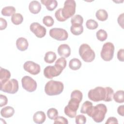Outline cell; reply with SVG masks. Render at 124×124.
Masks as SVG:
<instances>
[{"label":"cell","instance_id":"cell-16","mask_svg":"<svg viewBox=\"0 0 124 124\" xmlns=\"http://www.w3.org/2000/svg\"><path fill=\"white\" fill-rule=\"evenodd\" d=\"M11 77L10 71L2 67L0 68V85H2L9 80Z\"/></svg>","mask_w":124,"mask_h":124},{"label":"cell","instance_id":"cell-43","mask_svg":"<svg viewBox=\"0 0 124 124\" xmlns=\"http://www.w3.org/2000/svg\"><path fill=\"white\" fill-rule=\"evenodd\" d=\"M124 13L120 15L117 19V21L119 25L123 29H124Z\"/></svg>","mask_w":124,"mask_h":124},{"label":"cell","instance_id":"cell-32","mask_svg":"<svg viewBox=\"0 0 124 124\" xmlns=\"http://www.w3.org/2000/svg\"><path fill=\"white\" fill-rule=\"evenodd\" d=\"M86 27L89 30H95L98 26V23L93 19H90L88 20L86 23Z\"/></svg>","mask_w":124,"mask_h":124},{"label":"cell","instance_id":"cell-27","mask_svg":"<svg viewBox=\"0 0 124 124\" xmlns=\"http://www.w3.org/2000/svg\"><path fill=\"white\" fill-rule=\"evenodd\" d=\"M12 22L16 25L21 24L23 21V17L21 14L15 13L11 17Z\"/></svg>","mask_w":124,"mask_h":124},{"label":"cell","instance_id":"cell-13","mask_svg":"<svg viewBox=\"0 0 124 124\" xmlns=\"http://www.w3.org/2000/svg\"><path fill=\"white\" fill-rule=\"evenodd\" d=\"M24 69L33 75H36L38 74L41 71L40 66L32 62V61H27L23 64Z\"/></svg>","mask_w":124,"mask_h":124},{"label":"cell","instance_id":"cell-36","mask_svg":"<svg viewBox=\"0 0 124 124\" xmlns=\"http://www.w3.org/2000/svg\"><path fill=\"white\" fill-rule=\"evenodd\" d=\"M83 95L82 93L78 90H76L73 91L71 94V97H73L78 99L80 102H81L82 100Z\"/></svg>","mask_w":124,"mask_h":124},{"label":"cell","instance_id":"cell-25","mask_svg":"<svg viewBox=\"0 0 124 124\" xmlns=\"http://www.w3.org/2000/svg\"><path fill=\"white\" fill-rule=\"evenodd\" d=\"M93 107V104L92 102L86 101L84 102L81 108L80 112L83 114H87V115L90 112V110H91Z\"/></svg>","mask_w":124,"mask_h":124},{"label":"cell","instance_id":"cell-2","mask_svg":"<svg viewBox=\"0 0 124 124\" xmlns=\"http://www.w3.org/2000/svg\"><path fill=\"white\" fill-rule=\"evenodd\" d=\"M63 84L62 82L51 80L46 83L45 92L48 95H56L61 94L63 92Z\"/></svg>","mask_w":124,"mask_h":124},{"label":"cell","instance_id":"cell-17","mask_svg":"<svg viewBox=\"0 0 124 124\" xmlns=\"http://www.w3.org/2000/svg\"><path fill=\"white\" fill-rule=\"evenodd\" d=\"M29 9L31 13L33 14H37L41 11V5L38 1L32 0L29 4Z\"/></svg>","mask_w":124,"mask_h":124},{"label":"cell","instance_id":"cell-19","mask_svg":"<svg viewBox=\"0 0 124 124\" xmlns=\"http://www.w3.org/2000/svg\"><path fill=\"white\" fill-rule=\"evenodd\" d=\"M15 113L14 108L11 106H7L2 108L0 110V115L2 117L6 118L13 116Z\"/></svg>","mask_w":124,"mask_h":124},{"label":"cell","instance_id":"cell-30","mask_svg":"<svg viewBox=\"0 0 124 124\" xmlns=\"http://www.w3.org/2000/svg\"><path fill=\"white\" fill-rule=\"evenodd\" d=\"M70 31L72 34L75 35H79L81 34L83 31V27L81 26H73L71 25L70 27Z\"/></svg>","mask_w":124,"mask_h":124},{"label":"cell","instance_id":"cell-22","mask_svg":"<svg viewBox=\"0 0 124 124\" xmlns=\"http://www.w3.org/2000/svg\"><path fill=\"white\" fill-rule=\"evenodd\" d=\"M16 8L14 6H9L3 8L1 10V14L5 16H13L16 12Z\"/></svg>","mask_w":124,"mask_h":124},{"label":"cell","instance_id":"cell-1","mask_svg":"<svg viewBox=\"0 0 124 124\" xmlns=\"http://www.w3.org/2000/svg\"><path fill=\"white\" fill-rule=\"evenodd\" d=\"M107 112L106 106L104 104H98L95 106H93L88 115L94 122L101 123L104 120Z\"/></svg>","mask_w":124,"mask_h":124},{"label":"cell","instance_id":"cell-9","mask_svg":"<svg viewBox=\"0 0 124 124\" xmlns=\"http://www.w3.org/2000/svg\"><path fill=\"white\" fill-rule=\"evenodd\" d=\"M49 34L52 38L58 41H64L68 37L67 31L62 28H52L49 30Z\"/></svg>","mask_w":124,"mask_h":124},{"label":"cell","instance_id":"cell-4","mask_svg":"<svg viewBox=\"0 0 124 124\" xmlns=\"http://www.w3.org/2000/svg\"><path fill=\"white\" fill-rule=\"evenodd\" d=\"M107 95V91L105 88L102 87H96L90 90L88 94V98L94 102H99L105 100Z\"/></svg>","mask_w":124,"mask_h":124},{"label":"cell","instance_id":"cell-12","mask_svg":"<svg viewBox=\"0 0 124 124\" xmlns=\"http://www.w3.org/2000/svg\"><path fill=\"white\" fill-rule=\"evenodd\" d=\"M62 71V70L57 68L55 65H49L45 68L44 75L47 78L51 79L53 77L59 76Z\"/></svg>","mask_w":124,"mask_h":124},{"label":"cell","instance_id":"cell-14","mask_svg":"<svg viewBox=\"0 0 124 124\" xmlns=\"http://www.w3.org/2000/svg\"><path fill=\"white\" fill-rule=\"evenodd\" d=\"M58 54L63 57L67 58L71 54V49L67 44H62L58 48Z\"/></svg>","mask_w":124,"mask_h":124},{"label":"cell","instance_id":"cell-45","mask_svg":"<svg viewBox=\"0 0 124 124\" xmlns=\"http://www.w3.org/2000/svg\"><path fill=\"white\" fill-rule=\"evenodd\" d=\"M117 112L120 115L122 116H124V105H121L118 107L117 108Z\"/></svg>","mask_w":124,"mask_h":124},{"label":"cell","instance_id":"cell-5","mask_svg":"<svg viewBox=\"0 0 124 124\" xmlns=\"http://www.w3.org/2000/svg\"><path fill=\"white\" fill-rule=\"evenodd\" d=\"M80 103V102L78 99L71 97L67 106L64 108V112L65 114L71 118L75 117Z\"/></svg>","mask_w":124,"mask_h":124},{"label":"cell","instance_id":"cell-8","mask_svg":"<svg viewBox=\"0 0 124 124\" xmlns=\"http://www.w3.org/2000/svg\"><path fill=\"white\" fill-rule=\"evenodd\" d=\"M0 85V90L8 93H16L18 90V82L16 79H11Z\"/></svg>","mask_w":124,"mask_h":124},{"label":"cell","instance_id":"cell-15","mask_svg":"<svg viewBox=\"0 0 124 124\" xmlns=\"http://www.w3.org/2000/svg\"><path fill=\"white\" fill-rule=\"evenodd\" d=\"M16 46L18 50L21 51H24L27 49L29 46V43L26 38L24 37H19L16 40Z\"/></svg>","mask_w":124,"mask_h":124},{"label":"cell","instance_id":"cell-26","mask_svg":"<svg viewBox=\"0 0 124 124\" xmlns=\"http://www.w3.org/2000/svg\"><path fill=\"white\" fill-rule=\"evenodd\" d=\"M114 101L118 103H122L124 102V91L119 90L113 94V95Z\"/></svg>","mask_w":124,"mask_h":124},{"label":"cell","instance_id":"cell-33","mask_svg":"<svg viewBox=\"0 0 124 124\" xmlns=\"http://www.w3.org/2000/svg\"><path fill=\"white\" fill-rule=\"evenodd\" d=\"M47 115L49 119L54 120L58 116V110L55 108H50L47 111Z\"/></svg>","mask_w":124,"mask_h":124},{"label":"cell","instance_id":"cell-40","mask_svg":"<svg viewBox=\"0 0 124 124\" xmlns=\"http://www.w3.org/2000/svg\"><path fill=\"white\" fill-rule=\"evenodd\" d=\"M0 107H2L6 105L8 103V99L5 95H0Z\"/></svg>","mask_w":124,"mask_h":124},{"label":"cell","instance_id":"cell-39","mask_svg":"<svg viewBox=\"0 0 124 124\" xmlns=\"http://www.w3.org/2000/svg\"><path fill=\"white\" fill-rule=\"evenodd\" d=\"M55 16L57 20L60 22L65 21L66 20L63 17L62 14V8H60L58 9L55 13Z\"/></svg>","mask_w":124,"mask_h":124},{"label":"cell","instance_id":"cell-20","mask_svg":"<svg viewBox=\"0 0 124 124\" xmlns=\"http://www.w3.org/2000/svg\"><path fill=\"white\" fill-rule=\"evenodd\" d=\"M41 2L50 11L54 10L58 5L57 1L56 0H41Z\"/></svg>","mask_w":124,"mask_h":124},{"label":"cell","instance_id":"cell-28","mask_svg":"<svg viewBox=\"0 0 124 124\" xmlns=\"http://www.w3.org/2000/svg\"><path fill=\"white\" fill-rule=\"evenodd\" d=\"M83 18L79 15H76L73 16L71 19V23L73 26H81L82 25Z\"/></svg>","mask_w":124,"mask_h":124},{"label":"cell","instance_id":"cell-21","mask_svg":"<svg viewBox=\"0 0 124 124\" xmlns=\"http://www.w3.org/2000/svg\"><path fill=\"white\" fill-rule=\"evenodd\" d=\"M82 63L77 58H73L71 59L69 63V68L73 70H77L81 66Z\"/></svg>","mask_w":124,"mask_h":124},{"label":"cell","instance_id":"cell-38","mask_svg":"<svg viewBox=\"0 0 124 124\" xmlns=\"http://www.w3.org/2000/svg\"><path fill=\"white\" fill-rule=\"evenodd\" d=\"M54 124H67L68 123V120L66 118L62 116H57L54 119Z\"/></svg>","mask_w":124,"mask_h":124},{"label":"cell","instance_id":"cell-35","mask_svg":"<svg viewBox=\"0 0 124 124\" xmlns=\"http://www.w3.org/2000/svg\"><path fill=\"white\" fill-rule=\"evenodd\" d=\"M107 91V95L105 99V102H110L112 100L113 95L114 94V91L113 89L109 87H106V88Z\"/></svg>","mask_w":124,"mask_h":124},{"label":"cell","instance_id":"cell-23","mask_svg":"<svg viewBox=\"0 0 124 124\" xmlns=\"http://www.w3.org/2000/svg\"><path fill=\"white\" fill-rule=\"evenodd\" d=\"M95 16L99 21H104L108 19V14L105 10L99 9L95 13Z\"/></svg>","mask_w":124,"mask_h":124},{"label":"cell","instance_id":"cell-31","mask_svg":"<svg viewBox=\"0 0 124 124\" xmlns=\"http://www.w3.org/2000/svg\"><path fill=\"white\" fill-rule=\"evenodd\" d=\"M96 36L97 39L100 41H104L106 40L108 37V34L107 32L103 29L99 30L96 33Z\"/></svg>","mask_w":124,"mask_h":124},{"label":"cell","instance_id":"cell-37","mask_svg":"<svg viewBox=\"0 0 124 124\" xmlns=\"http://www.w3.org/2000/svg\"><path fill=\"white\" fill-rule=\"evenodd\" d=\"M76 123L77 124H84L86 122V117L82 114H79L76 116Z\"/></svg>","mask_w":124,"mask_h":124},{"label":"cell","instance_id":"cell-41","mask_svg":"<svg viewBox=\"0 0 124 124\" xmlns=\"http://www.w3.org/2000/svg\"><path fill=\"white\" fill-rule=\"evenodd\" d=\"M117 58L121 62L124 61V49H120L117 52Z\"/></svg>","mask_w":124,"mask_h":124},{"label":"cell","instance_id":"cell-11","mask_svg":"<svg viewBox=\"0 0 124 124\" xmlns=\"http://www.w3.org/2000/svg\"><path fill=\"white\" fill-rule=\"evenodd\" d=\"M30 29L38 38L44 37L46 34V28L38 22H33L30 26Z\"/></svg>","mask_w":124,"mask_h":124},{"label":"cell","instance_id":"cell-34","mask_svg":"<svg viewBox=\"0 0 124 124\" xmlns=\"http://www.w3.org/2000/svg\"><path fill=\"white\" fill-rule=\"evenodd\" d=\"M43 22L44 25L46 27H51L54 24V19L53 18L49 16H46L44 17L43 19Z\"/></svg>","mask_w":124,"mask_h":124},{"label":"cell","instance_id":"cell-6","mask_svg":"<svg viewBox=\"0 0 124 124\" xmlns=\"http://www.w3.org/2000/svg\"><path fill=\"white\" fill-rule=\"evenodd\" d=\"M76 3L74 0H67L64 3L63 8L62 9V14L66 20L74 15L76 12Z\"/></svg>","mask_w":124,"mask_h":124},{"label":"cell","instance_id":"cell-29","mask_svg":"<svg viewBox=\"0 0 124 124\" xmlns=\"http://www.w3.org/2000/svg\"><path fill=\"white\" fill-rule=\"evenodd\" d=\"M66 63L67 62H66V59L64 57H62L59 58L56 61L55 63V66L57 68L63 70L65 68L66 66Z\"/></svg>","mask_w":124,"mask_h":124},{"label":"cell","instance_id":"cell-44","mask_svg":"<svg viewBox=\"0 0 124 124\" xmlns=\"http://www.w3.org/2000/svg\"><path fill=\"white\" fill-rule=\"evenodd\" d=\"M118 120L115 117H109L106 122V124H118Z\"/></svg>","mask_w":124,"mask_h":124},{"label":"cell","instance_id":"cell-24","mask_svg":"<svg viewBox=\"0 0 124 124\" xmlns=\"http://www.w3.org/2000/svg\"><path fill=\"white\" fill-rule=\"evenodd\" d=\"M57 56L55 52L53 51H48L45 54L44 57V61L48 63H53L56 59Z\"/></svg>","mask_w":124,"mask_h":124},{"label":"cell","instance_id":"cell-7","mask_svg":"<svg viewBox=\"0 0 124 124\" xmlns=\"http://www.w3.org/2000/svg\"><path fill=\"white\" fill-rule=\"evenodd\" d=\"M114 52V45L111 42H106L102 46L100 55L102 59L105 61H110L113 57Z\"/></svg>","mask_w":124,"mask_h":124},{"label":"cell","instance_id":"cell-18","mask_svg":"<svg viewBox=\"0 0 124 124\" xmlns=\"http://www.w3.org/2000/svg\"><path fill=\"white\" fill-rule=\"evenodd\" d=\"M46 119V114L45 112L42 111H38L36 112L33 116V122L36 124H43L45 122Z\"/></svg>","mask_w":124,"mask_h":124},{"label":"cell","instance_id":"cell-3","mask_svg":"<svg viewBox=\"0 0 124 124\" xmlns=\"http://www.w3.org/2000/svg\"><path fill=\"white\" fill-rule=\"evenodd\" d=\"M78 52L81 59L87 62H92L94 60L95 57L94 51L87 44H83L80 45Z\"/></svg>","mask_w":124,"mask_h":124},{"label":"cell","instance_id":"cell-42","mask_svg":"<svg viewBox=\"0 0 124 124\" xmlns=\"http://www.w3.org/2000/svg\"><path fill=\"white\" fill-rule=\"evenodd\" d=\"M7 26V22L6 20L2 17H0V30H4L6 28Z\"/></svg>","mask_w":124,"mask_h":124},{"label":"cell","instance_id":"cell-10","mask_svg":"<svg viewBox=\"0 0 124 124\" xmlns=\"http://www.w3.org/2000/svg\"><path fill=\"white\" fill-rule=\"evenodd\" d=\"M22 86L24 89L29 92H33L37 88V83L31 77L25 76L21 79Z\"/></svg>","mask_w":124,"mask_h":124}]
</instances>
